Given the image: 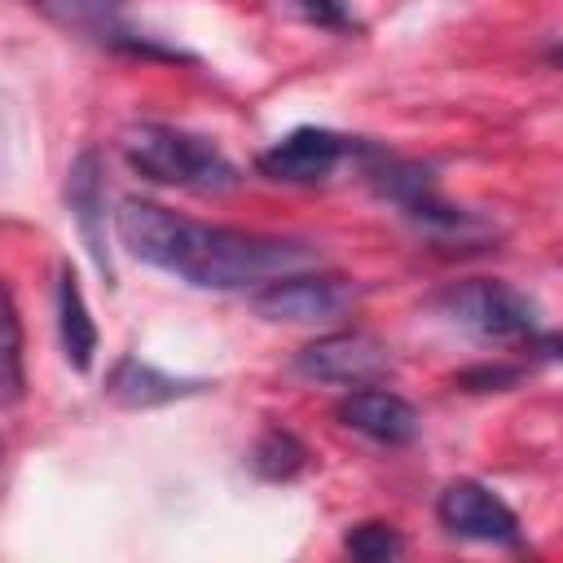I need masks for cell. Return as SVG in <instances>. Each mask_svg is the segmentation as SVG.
<instances>
[{
  "mask_svg": "<svg viewBox=\"0 0 563 563\" xmlns=\"http://www.w3.org/2000/svg\"><path fill=\"white\" fill-rule=\"evenodd\" d=\"M114 229L119 242L189 282L202 290H260L286 273L312 268L321 260V251L303 238H273V233H246V229H229V224H202L189 216H176L158 202L145 198H128L114 211Z\"/></svg>",
  "mask_w": 563,
  "mask_h": 563,
  "instance_id": "cell-1",
  "label": "cell"
},
{
  "mask_svg": "<svg viewBox=\"0 0 563 563\" xmlns=\"http://www.w3.org/2000/svg\"><path fill=\"white\" fill-rule=\"evenodd\" d=\"M123 158L154 185L189 189V194H229L238 189V167L198 132L172 123H136L123 132Z\"/></svg>",
  "mask_w": 563,
  "mask_h": 563,
  "instance_id": "cell-2",
  "label": "cell"
},
{
  "mask_svg": "<svg viewBox=\"0 0 563 563\" xmlns=\"http://www.w3.org/2000/svg\"><path fill=\"white\" fill-rule=\"evenodd\" d=\"M440 312L466 330L479 343H523L537 334V308L528 295H519L506 282L493 277H471V282H453L440 299Z\"/></svg>",
  "mask_w": 563,
  "mask_h": 563,
  "instance_id": "cell-3",
  "label": "cell"
},
{
  "mask_svg": "<svg viewBox=\"0 0 563 563\" xmlns=\"http://www.w3.org/2000/svg\"><path fill=\"white\" fill-rule=\"evenodd\" d=\"M361 299V286L339 277V273H286L260 290H251V308L268 321H295V325H317V321H334L343 317L352 303Z\"/></svg>",
  "mask_w": 563,
  "mask_h": 563,
  "instance_id": "cell-4",
  "label": "cell"
},
{
  "mask_svg": "<svg viewBox=\"0 0 563 563\" xmlns=\"http://www.w3.org/2000/svg\"><path fill=\"white\" fill-rule=\"evenodd\" d=\"M295 369L308 383H334V387H369L391 374V352L378 334L369 330H334L312 339L299 356Z\"/></svg>",
  "mask_w": 563,
  "mask_h": 563,
  "instance_id": "cell-5",
  "label": "cell"
},
{
  "mask_svg": "<svg viewBox=\"0 0 563 563\" xmlns=\"http://www.w3.org/2000/svg\"><path fill=\"white\" fill-rule=\"evenodd\" d=\"M343 158H356V141H347L330 128H295L282 141H273L255 158V167H260V176L282 180V185H317Z\"/></svg>",
  "mask_w": 563,
  "mask_h": 563,
  "instance_id": "cell-6",
  "label": "cell"
},
{
  "mask_svg": "<svg viewBox=\"0 0 563 563\" xmlns=\"http://www.w3.org/2000/svg\"><path fill=\"white\" fill-rule=\"evenodd\" d=\"M435 515L453 537H466V541H484V545H519L523 541L519 515L479 479H453L440 493Z\"/></svg>",
  "mask_w": 563,
  "mask_h": 563,
  "instance_id": "cell-7",
  "label": "cell"
},
{
  "mask_svg": "<svg viewBox=\"0 0 563 563\" xmlns=\"http://www.w3.org/2000/svg\"><path fill=\"white\" fill-rule=\"evenodd\" d=\"M334 413H339L343 427H352V431H361L365 440L387 444V449L409 444V440L418 435V427H422V422H418V409H413L405 396H396V391H387V387H378V383L352 387V391L334 405Z\"/></svg>",
  "mask_w": 563,
  "mask_h": 563,
  "instance_id": "cell-8",
  "label": "cell"
},
{
  "mask_svg": "<svg viewBox=\"0 0 563 563\" xmlns=\"http://www.w3.org/2000/svg\"><path fill=\"white\" fill-rule=\"evenodd\" d=\"M66 202H70V216L84 233V246L88 255L97 260V268L106 277H114V264H110V246H106V185H101V163L92 150H84L75 163H70V176H66Z\"/></svg>",
  "mask_w": 563,
  "mask_h": 563,
  "instance_id": "cell-9",
  "label": "cell"
},
{
  "mask_svg": "<svg viewBox=\"0 0 563 563\" xmlns=\"http://www.w3.org/2000/svg\"><path fill=\"white\" fill-rule=\"evenodd\" d=\"M207 383H194V378H176V374H163L158 365L141 361V356H123L114 369H110V383L106 391L128 405V409H154V405H172V400H185L194 391H202Z\"/></svg>",
  "mask_w": 563,
  "mask_h": 563,
  "instance_id": "cell-10",
  "label": "cell"
},
{
  "mask_svg": "<svg viewBox=\"0 0 563 563\" xmlns=\"http://www.w3.org/2000/svg\"><path fill=\"white\" fill-rule=\"evenodd\" d=\"M35 13H44L53 26L84 35V40H101V44H119L123 31V0H26Z\"/></svg>",
  "mask_w": 563,
  "mask_h": 563,
  "instance_id": "cell-11",
  "label": "cell"
},
{
  "mask_svg": "<svg viewBox=\"0 0 563 563\" xmlns=\"http://www.w3.org/2000/svg\"><path fill=\"white\" fill-rule=\"evenodd\" d=\"M57 334H62V352H66L70 369L84 374L97 352V325H92V312H88L84 290L70 268H62V277H57Z\"/></svg>",
  "mask_w": 563,
  "mask_h": 563,
  "instance_id": "cell-12",
  "label": "cell"
},
{
  "mask_svg": "<svg viewBox=\"0 0 563 563\" xmlns=\"http://www.w3.org/2000/svg\"><path fill=\"white\" fill-rule=\"evenodd\" d=\"M303 462H308V449L286 427H268L251 449V466L260 479H295L303 471Z\"/></svg>",
  "mask_w": 563,
  "mask_h": 563,
  "instance_id": "cell-13",
  "label": "cell"
},
{
  "mask_svg": "<svg viewBox=\"0 0 563 563\" xmlns=\"http://www.w3.org/2000/svg\"><path fill=\"white\" fill-rule=\"evenodd\" d=\"M343 550L361 563H387L405 550V537L391 528V523H356L347 537H343Z\"/></svg>",
  "mask_w": 563,
  "mask_h": 563,
  "instance_id": "cell-14",
  "label": "cell"
},
{
  "mask_svg": "<svg viewBox=\"0 0 563 563\" xmlns=\"http://www.w3.org/2000/svg\"><path fill=\"white\" fill-rule=\"evenodd\" d=\"M308 22H317V26H325V31H343V26H352V9H347V0H290Z\"/></svg>",
  "mask_w": 563,
  "mask_h": 563,
  "instance_id": "cell-15",
  "label": "cell"
},
{
  "mask_svg": "<svg viewBox=\"0 0 563 563\" xmlns=\"http://www.w3.org/2000/svg\"><path fill=\"white\" fill-rule=\"evenodd\" d=\"M22 396V325H18V308H9V391L4 400L13 405Z\"/></svg>",
  "mask_w": 563,
  "mask_h": 563,
  "instance_id": "cell-16",
  "label": "cell"
},
{
  "mask_svg": "<svg viewBox=\"0 0 563 563\" xmlns=\"http://www.w3.org/2000/svg\"><path fill=\"white\" fill-rule=\"evenodd\" d=\"M462 383H466V387H475V391H484V387H506V383H515V369H501V365H497V369H488V365H484V369L462 374Z\"/></svg>",
  "mask_w": 563,
  "mask_h": 563,
  "instance_id": "cell-17",
  "label": "cell"
},
{
  "mask_svg": "<svg viewBox=\"0 0 563 563\" xmlns=\"http://www.w3.org/2000/svg\"><path fill=\"white\" fill-rule=\"evenodd\" d=\"M541 352L554 356V361H563V334H545V339H541Z\"/></svg>",
  "mask_w": 563,
  "mask_h": 563,
  "instance_id": "cell-18",
  "label": "cell"
},
{
  "mask_svg": "<svg viewBox=\"0 0 563 563\" xmlns=\"http://www.w3.org/2000/svg\"><path fill=\"white\" fill-rule=\"evenodd\" d=\"M554 62H563V44H559V48H554Z\"/></svg>",
  "mask_w": 563,
  "mask_h": 563,
  "instance_id": "cell-19",
  "label": "cell"
}]
</instances>
